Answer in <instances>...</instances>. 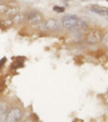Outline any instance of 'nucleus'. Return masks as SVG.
<instances>
[{
	"instance_id": "39448f33",
	"label": "nucleus",
	"mask_w": 108,
	"mask_h": 122,
	"mask_svg": "<svg viewBox=\"0 0 108 122\" xmlns=\"http://www.w3.org/2000/svg\"><path fill=\"white\" fill-rule=\"evenodd\" d=\"M43 28L48 31H60L61 27L60 24L56 20L54 19H49L43 23Z\"/></svg>"
},
{
	"instance_id": "7ed1b4c3",
	"label": "nucleus",
	"mask_w": 108,
	"mask_h": 122,
	"mask_svg": "<svg viewBox=\"0 0 108 122\" xmlns=\"http://www.w3.org/2000/svg\"><path fill=\"white\" fill-rule=\"evenodd\" d=\"M79 20L80 19L77 15H72V14L65 15L62 19V26L67 30H72L78 24Z\"/></svg>"
},
{
	"instance_id": "2eb2a0df",
	"label": "nucleus",
	"mask_w": 108,
	"mask_h": 122,
	"mask_svg": "<svg viewBox=\"0 0 108 122\" xmlns=\"http://www.w3.org/2000/svg\"><path fill=\"white\" fill-rule=\"evenodd\" d=\"M5 61H7V58H5V57L1 58V61H0V70H1V68H2L3 65L5 64Z\"/></svg>"
},
{
	"instance_id": "f8f14e48",
	"label": "nucleus",
	"mask_w": 108,
	"mask_h": 122,
	"mask_svg": "<svg viewBox=\"0 0 108 122\" xmlns=\"http://www.w3.org/2000/svg\"><path fill=\"white\" fill-rule=\"evenodd\" d=\"M8 8H9V5H8L5 2H0V15L5 14V12H7Z\"/></svg>"
},
{
	"instance_id": "ddd939ff",
	"label": "nucleus",
	"mask_w": 108,
	"mask_h": 122,
	"mask_svg": "<svg viewBox=\"0 0 108 122\" xmlns=\"http://www.w3.org/2000/svg\"><path fill=\"white\" fill-rule=\"evenodd\" d=\"M102 43H103L104 46H106V48H108V32H107V34H104V35H103Z\"/></svg>"
},
{
	"instance_id": "9d476101",
	"label": "nucleus",
	"mask_w": 108,
	"mask_h": 122,
	"mask_svg": "<svg viewBox=\"0 0 108 122\" xmlns=\"http://www.w3.org/2000/svg\"><path fill=\"white\" fill-rule=\"evenodd\" d=\"M20 10L21 8L19 5H12V7H9L7 10V12L5 13V19H13L15 15L20 13Z\"/></svg>"
},
{
	"instance_id": "6e6552de",
	"label": "nucleus",
	"mask_w": 108,
	"mask_h": 122,
	"mask_svg": "<svg viewBox=\"0 0 108 122\" xmlns=\"http://www.w3.org/2000/svg\"><path fill=\"white\" fill-rule=\"evenodd\" d=\"M90 11L94 12V13L98 14L101 16H104L106 19L108 17V8H103V7H98L96 5H90Z\"/></svg>"
},
{
	"instance_id": "a211bd4d",
	"label": "nucleus",
	"mask_w": 108,
	"mask_h": 122,
	"mask_svg": "<svg viewBox=\"0 0 108 122\" xmlns=\"http://www.w3.org/2000/svg\"><path fill=\"white\" fill-rule=\"evenodd\" d=\"M107 20H108V17H107Z\"/></svg>"
},
{
	"instance_id": "f257e3e1",
	"label": "nucleus",
	"mask_w": 108,
	"mask_h": 122,
	"mask_svg": "<svg viewBox=\"0 0 108 122\" xmlns=\"http://www.w3.org/2000/svg\"><path fill=\"white\" fill-rule=\"evenodd\" d=\"M103 31L98 28H91L85 32V41L89 44H97L101 43L103 39Z\"/></svg>"
},
{
	"instance_id": "4468645a",
	"label": "nucleus",
	"mask_w": 108,
	"mask_h": 122,
	"mask_svg": "<svg viewBox=\"0 0 108 122\" xmlns=\"http://www.w3.org/2000/svg\"><path fill=\"white\" fill-rule=\"evenodd\" d=\"M53 11L57 12V13H63V12H65V8L58 7V5H54V7H53Z\"/></svg>"
},
{
	"instance_id": "1a4fd4ad",
	"label": "nucleus",
	"mask_w": 108,
	"mask_h": 122,
	"mask_svg": "<svg viewBox=\"0 0 108 122\" xmlns=\"http://www.w3.org/2000/svg\"><path fill=\"white\" fill-rule=\"evenodd\" d=\"M12 21H13V25L22 26L23 24H25L26 22H27V14L26 13H21V12H20L17 15H15L13 19H12Z\"/></svg>"
},
{
	"instance_id": "f03ea898",
	"label": "nucleus",
	"mask_w": 108,
	"mask_h": 122,
	"mask_svg": "<svg viewBox=\"0 0 108 122\" xmlns=\"http://www.w3.org/2000/svg\"><path fill=\"white\" fill-rule=\"evenodd\" d=\"M43 21H44L43 15L38 11H31L29 14H27V23L32 27L41 26Z\"/></svg>"
},
{
	"instance_id": "f3484780",
	"label": "nucleus",
	"mask_w": 108,
	"mask_h": 122,
	"mask_svg": "<svg viewBox=\"0 0 108 122\" xmlns=\"http://www.w3.org/2000/svg\"><path fill=\"white\" fill-rule=\"evenodd\" d=\"M0 2H2V0H0Z\"/></svg>"
},
{
	"instance_id": "423d86ee",
	"label": "nucleus",
	"mask_w": 108,
	"mask_h": 122,
	"mask_svg": "<svg viewBox=\"0 0 108 122\" xmlns=\"http://www.w3.org/2000/svg\"><path fill=\"white\" fill-rule=\"evenodd\" d=\"M10 110V105L8 102H0V122H5L8 112Z\"/></svg>"
},
{
	"instance_id": "dca6fc26",
	"label": "nucleus",
	"mask_w": 108,
	"mask_h": 122,
	"mask_svg": "<svg viewBox=\"0 0 108 122\" xmlns=\"http://www.w3.org/2000/svg\"><path fill=\"white\" fill-rule=\"evenodd\" d=\"M24 122H32V121H31V120H25Z\"/></svg>"
},
{
	"instance_id": "0eeeda50",
	"label": "nucleus",
	"mask_w": 108,
	"mask_h": 122,
	"mask_svg": "<svg viewBox=\"0 0 108 122\" xmlns=\"http://www.w3.org/2000/svg\"><path fill=\"white\" fill-rule=\"evenodd\" d=\"M89 29V24L84 21V20H79L78 24L76 25V27L72 29V31L75 32H79V34H85Z\"/></svg>"
},
{
	"instance_id": "20e7f679",
	"label": "nucleus",
	"mask_w": 108,
	"mask_h": 122,
	"mask_svg": "<svg viewBox=\"0 0 108 122\" xmlns=\"http://www.w3.org/2000/svg\"><path fill=\"white\" fill-rule=\"evenodd\" d=\"M22 118H23V110L20 107H12L8 112L5 122H21Z\"/></svg>"
},
{
	"instance_id": "9b49d317",
	"label": "nucleus",
	"mask_w": 108,
	"mask_h": 122,
	"mask_svg": "<svg viewBox=\"0 0 108 122\" xmlns=\"http://www.w3.org/2000/svg\"><path fill=\"white\" fill-rule=\"evenodd\" d=\"M12 25H13V21L11 19H3L0 21V26L2 27H10Z\"/></svg>"
}]
</instances>
